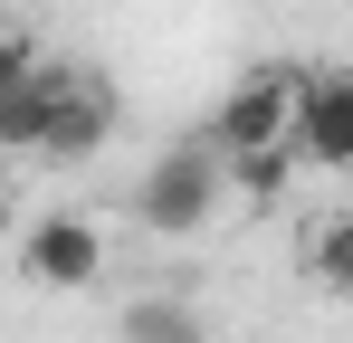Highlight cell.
<instances>
[{
  "label": "cell",
  "instance_id": "cell-1",
  "mask_svg": "<svg viewBox=\"0 0 353 343\" xmlns=\"http://www.w3.org/2000/svg\"><path fill=\"white\" fill-rule=\"evenodd\" d=\"M220 210H230V181H220V153H210L201 134L134 172V229H143V238H201Z\"/></svg>",
  "mask_w": 353,
  "mask_h": 343
},
{
  "label": "cell",
  "instance_id": "cell-2",
  "mask_svg": "<svg viewBox=\"0 0 353 343\" xmlns=\"http://www.w3.org/2000/svg\"><path fill=\"white\" fill-rule=\"evenodd\" d=\"M296 86H305V67H248L230 96L210 105L201 143H210L220 163H239V153H268V143H287V124H296Z\"/></svg>",
  "mask_w": 353,
  "mask_h": 343
},
{
  "label": "cell",
  "instance_id": "cell-3",
  "mask_svg": "<svg viewBox=\"0 0 353 343\" xmlns=\"http://www.w3.org/2000/svg\"><path fill=\"white\" fill-rule=\"evenodd\" d=\"M287 153L296 172H353V67H305Z\"/></svg>",
  "mask_w": 353,
  "mask_h": 343
},
{
  "label": "cell",
  "instance_id": "cell-4",
  "mask_svg": "<svg viewBox=\"0 0 353 343\" xmlns=\"http://www.w3.org/2000/svg\"><path fill=\"white\" fill-rule=\"evenodd\" d=\"M19 277L48 286V295L96 286V277H105V220H86V210H48V220L19 238Z\"/></svg>",
  "mask_w": 353,
  "mask_h": 343
},
{
  "label": "cell",
  "instance_id": "cell-5",
  "mask_svg": "<svg viewBox=\"0 0 353 343\" xmlns=\"http://www.w3.org/2000/svg\"><path fill=\"white\" fill-rule=\"evenodd\" d=\"M67 76H77V67H58V57H29V67L0 86V153H39V143H48Z\"/></svg>",
  "mask_w": 353,
  "mask_h": 343
},
{
  "label": "cell",
  "instance_id": "cell-6",
  "mask_svg": "<svg viewBox=\"0 0 353 343\" xmlns=\"http://www.w3.org/2000/svg\"><path fill=\"white\" fill-rule=\"evenodd\" d=\"M105 134H115V86L77 67L67 96H58V124H48V143H39V163H96Z\"/></svg>",
  "mask_w": 353,
  "mask_h": 343
},
{
  "label": "cell",
  "instance_id": "cell-7",
  "mask_svg": "<svg viewBox=\"0 0 353 343\" xmlns=\"http://www.w3.org/2000/svg\"><path fill=\"white\" fill-rule=\"evenodd\" d=\"M296 267H305V286H315V295L353 305V210H334V220H315V229H305Z\"/></svg>",
  "mask_w": 353,
  "mask_h": 343
},
{
  "label": "cell",
  "instance_id": "cell-8",
  "mask_svg": "<svg viewBox=\"0 0 353 343\" xmlns=\"http://www.w3.org/2000/svg\"><path fill=\"white\" fill-rule=\"evenodd\" d=\"M115 334L124 343H210V324H201L191 295H134V305L115 315Z\"/></svg>",
  "mask_w": 353,
  "mask_h": 343
},
{
  "label": "cell",
  "instance_id": "cell-9",
  "mask_svg": "<svg viewBox=\"0 0 353 343\" xmlns=\"http://www.w3.org/2000/svg\"><path fill=\"white\" fill-rule=\"evenodd\" d=\"M287 172H296V153H287V143H268V153H239V163H220V181H230L239 200H277V191H287Z\"/></svg>",
  "mask_w": 353,
  "mask_h": 343
},
{
  "label": "cell",
  "instance_id": "cell-10",
  "mask_svg": "<svg viewBox=\"0 0 353 343\" xmlns=\"http://www.w3.org/2000/svg\"><path fill=\"white\" fill-rule=\"evenodd\" d=\"M29 57H39V48H29V39H19V29H10V19H0V86H10V76H19V67H29Z\"/></svg>",
  "mask_w": 353,
  "mask_h": 343
}]
</instances>
